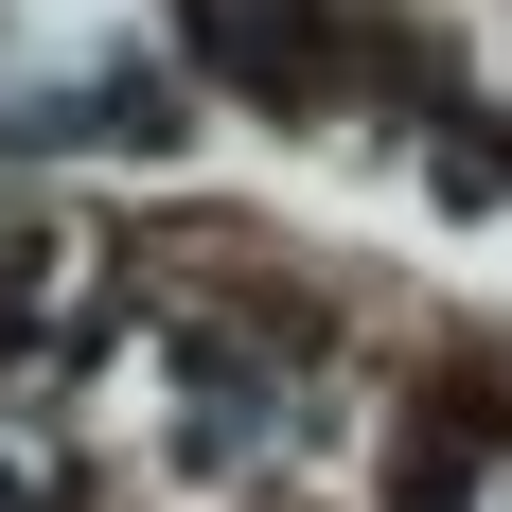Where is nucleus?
Masks as SVG:
<instances>
[{"instance_id": "f03ea898", "label": "nucleus", "mask_w": 512, "mask_h": 512, "mask_svg": "<svg viewBox=\"0 0 512 512\" xmlns=\"http://www.w3.org/2000/svg\"><path fill=\"white\" fill-rule=\"evenodd\" d=\"M442 159H460L477 195H512V142H495V124H442Z\"/></svg>"}, {"instance_id": "f257e3e1", "label": "nucleus", "mask_w": 512, "mask_h": 512, "mask_svg": "<svg viewBox=\"0 0 512 512\" xmlns=\"http://www.w3.org/2000/svg\"><path fill=\"white\" fill-rule=\"evenodd\" d=\"M177 53L230 71L248 106H318L336 53H354V18H336V0H177Z\"/></svg>"}]
</instances>
